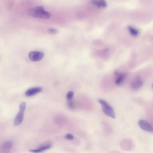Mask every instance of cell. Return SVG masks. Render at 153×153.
Masks as SVG:
<instances>
[{
    "instance_id": "cell-1",
    "label": "cell",
    "mask_w": 153,
    "mask_h": 153,
    "mask_svg": "<svg viewBox=\"0 0 153 153\" xmlns=\"http://www.w3.org/2000/svg\"><path fill=\"white\" fill-rule=\"evenodd\" d=\"M29 14L32 17L44 19H48L51 16V14L45 11L42 6L30 9L29 11Z\"/></svg>"
},
{
    "instance_id": "cell-2",
    "label": "cell",
    "mask_w": 153,
    "mask_h": 153,
    "mask_svg": "<svg viewBox=\"0 0 153 153\" xmlns=\"http://www.w3.org/2000/svg\"><path fill=\"white\" fill-rule=\"evenodd\" d=\"M98 101L104 113L109 117L115 119L116 116L113 108L104 99H100Z\"/></svg>"
},
{
    "instance_id": "cell-3",
    "label": "cell",
    "mask_w": 153,
    "mask_h": 153,
    "mask_svg": "<svg viewBox=\"0 0 153 153\" xmlns=\"http://www.w3.org/2000/svg\"><path fill=\"white\" fill-rule=\"evenodd\" d=\"M26 106L25 102H23L20 106L19 111L17 115L14 120V125L17 126L23 121L24 118V115Z\"/></svg>"
},
{
    "instance_id": "cell-4",
    "label": "cell",
    "mask_w": 153,
    "mask_h": 153,
    "mask_svg": "<svg viewBox=\"0 0 153 153\" xmlns=\"http://www.w3.org/2000/svg\"><path fill=\"white\" fill-rule=\"evenodd\" d=\"M138 125L142 130L150 133L153 132V129L151 124L147 121L140 120L138 121Z\"/></svg>"
},
{
    "instance_id": "cell-5",
    "label": "cell",
    "mask_w": 153,
    "mask_h": 153,
    "mask_svg": "<svg viewBox=\"0 0 153 153\" xmlns=\"http://www.w3.org/2000/svg\"><path fill=\"white\" fill-rule=\"evenodd\" d=\"M44 54L41 52L35 51L30 52L29 54L30 59L33 61H39L42 59Z\"/></svg>"
},
{
    "instance_id": "cell-6",
    "label": "cell",
    "mask_w": 153,
    "mask_h": 153,
    "mask_svg": "<svg viewBox=\"0 0 153 153\" xmlns=\"http://www.w3.org/2000/svg\"><path fill=\"white\" fill-rule=\"evenodd\" d=\"M120 146L123 150L126 151L131 150L134 147L132 141L128 139L122 140L120 143Z\"/></svg>"
},
{
    "instance_id": "cell-7",
    "label": "cell",
    "mask_w": 153,
    "mask_h": 153,
    "mask_svg": "<svg viewBox=\"0 0 153 153\" xmlns=\"http://www.w3.org/2000/svg\"><path fill=\"white\" fill-rule=\"evenodd\" d=\"M42 90V89L40 87H33L27 90L25 93V94L27 97L32 96L40 92Z\"/></svg>"
},
{
    "instance_id": "cell-8",
    "label": "cell",
    "mask_w": 153,
    "mask_h": 153,
    "mask_svg": "<svg viewBox=\"0 0 153 153\" xmlns=\"http://www.w3.org/2000/svg\"><path fill=\"white\" fill-rule=\"evenodd\" d=\"M143 84L142 80L140 78H137L131 84V87L133 90L137 91L141 88Z\"/></svg>"
},
{
    "instance_id": "cell-9",
    "label": "cell",
    "mask_w": 153,
    "mask_h": 153,
    "mask_svg": "<svg viewBox=\"0 0 153 153\" xmlns=\"http://www.w3.org/2000/svg\"><path fill=\"white\" fill-rule=\"evenodd\" d=\"M115 74L117 77L115 81V84L117 85H119L123 82L125 78V75L123 74L119 73L118 71L115 72Z\"/></svg>"
},
{
    "instance_id": "cell-10",
    "label": "cell",
    "mask_w": 153,
    "mask_h": 153,
    "mask_svg": "<svg viewBox=\"0 0 153 153\" xmlns=\"http://www.w3.org/2000/svg\"><path fill=\"white\" fill-rule=\"evenodd\" d=\"M13 142L11 141H7L3 143L0 148L3 150H8L12 149L13 146Z\"/></svg>"
},
{
    "instance_id": "cell-11",
    "label": "cell",
    "mask_w": 153,
    "mask_h": 153,
    "mask_svg": "<svg viewBox=\"0 0 153 153\" xmlns=\"http://www.w3.org/2000/svg\"><path fill=\"white\" fill-rule=\"evenodd\" d=\"M92 3L98 8H105L107 6V4L105 0H92Z\"/></svg>"
},
{
    "instance_id": "cell-12",
    "label": "cell",
    "mask_w": 153,
    "mask_h": 153,
    "mask_svg": "<svg viewBox=\"0 0 153 153\" xmlns=\"http://www.w3.org/2000/svg\"><path fill=\"white\" fill-rule=\"evenodd\" d=\"M52 144H51L48 143L44 144H43L40 146L38 148L40 152L46 150H49L51 148Z\"/></svg>"
},
{
    "instance_id": "cell-13",
    "label": "cell",
    "mask_w": 153,
    "mask_h": 153,
    "mask_svg": "<svg viewBox=\"0 0 153 153\" xmlns=\"http://www.w3.org/2000/svg\"><path fill=\"white\" fill-rule=\"evenodd\" d=\"M128 28L129 33L133 36H136L139 34V32L138 31L131 26H128Z\"/></svg>"
},
{
    "instance_id": "cell-14",
    "label": "cell",
    "mask_w": 153,
    "mask_h": 153,
    "mask_svg": "<svg viewBox=\"0 0 153 153\" xmlns=\"http://www.w3.org/2000/svg\"><path fill=\"white\" fill-rule=\"evenodd\" d=\"M74 96V93L71 91L68 92L67 95V98L68 100H71Z\"/></svg>"
},
{
    "instance_id": "cell-15",
    "label": "cell",
    "mask_w": 153,
    "mask_h": 153,
    "mask_svg": "<svg viewBox=\"0 0 153 153\" xmlns=\"http://www.w3.org/2000/svg\"><path fill=\"white\" fill-rule=\"evenodd\" d=\"M48 32L51 34H57L58 32V31L57 29L53 28H51L49 29Z\"/></svg>"
},
{
    "instance_id": "cell-16",
    "label": "cell",
    "mask_w": 153,
    "mask_h": 153,
    "mask_svg": "<svg viewBox=\"0 0 153 153\" xmlns=\"http://www.w3.org/2000/svg\"><path fill=\"white\" fill-rule=\"evenodd\" d=\"M65 138H66V139L68 140H72L74 139V136L72 134H68L65 135Z\"/></svg>"
},
{
    "instance_id": "cell-17",
    "label": "cell",
    "mask_w": 153,
    "mask_h": 153,
    "mask_svg": "<svg viewBox=\"0 0 153 153\" xmlns=\"http://www.w3.org/2000/svg\"><path fill=\"white\" fill-rule=\"evenodd\" d=\"M68 100V105L69 107L71 109H73L74 108V106L73 102L71 100Z\"/></svg>"
}]
</instances>
